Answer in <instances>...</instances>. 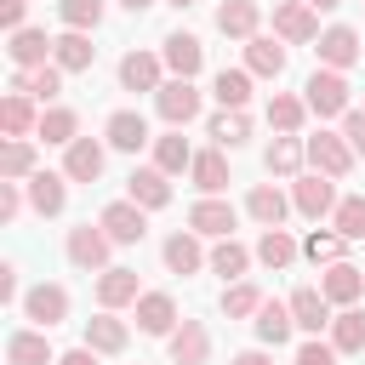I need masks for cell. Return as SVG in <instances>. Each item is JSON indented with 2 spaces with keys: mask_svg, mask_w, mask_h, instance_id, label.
Masks as SVG:
<instances>
[{
  "mask_svg": "<svg viewBox=\"0 0 365 365\" xmlns=\"http://www.w3.org/2000/svg\"><path fill=\"white\" fill-rule=\"evenodd\" d=\"M302 103H308V114H319V120H342V114L354 108V86H348L342 68H314L308 86H302Z\"/></svg>",
  "mask_w": 365,
  "mask_h": 365,
  "instance_id": "1",
  "label": "cell"
},
{
  "mask_svg": "<svg viewBox=\"0 0 365 365\" xmlns=\"http://www.w3.org/2000/svg\"><path fill=\"white\" fill-rule=\"evenodd\" d=\"M63 251H68V262L80 268V274H103L108 268V251H114V240H108V228L97 222H80V228H68V240H63Z\"/></svg>",
  "mask_w": 365,
  "mask_h": 365,
  "instance_id": "2",
  "label": "cell"
},
{
  "mask_svg": "<svg viewBox=\"0 0 365 365\" xmlns=\"http://www.w3.org/2000/svg\"><path fill=\"white\" fill-rule=\"evenodd\" d=\"M302 148H308V165L325 171V177H336V182H342V177L354 171V160H359L342 131H314V137H302Z\"/></svg>",
  "mask_w": 365,
  "mask_h": 365,
  "instance_id": "3",
  "label": "cell"
},
{
  "mask_svg": "<svg viewBox=\"0 0 365 365\" xmlns=\"http://www.w3.org/2000/svg\"><path fill=\"white\" fill-rule=\"evenodd\" d=\"M291 205L302 211V217H331L336 211V177H325V171H308V177H297L291 182Z\"/></svg>",
  "mask_w": 365,
  "mask_h": 365,
  "instance_id": "4",
  "label": "cell"
},
{
  "mask_svg": "<svg viewBox=\"0 0 365 365\" xmlns=\"http://www.w3.org/2000/svg\"><path fill=\"white\" fill-rule=\"evenodd\" d=\"M274 34H279L285 46H308V40H319V17H314V6H308V0H279V6H274Z\"/></svg>",
  "mask_w": 365,
  "mask_h": 365,
  "instance_id": "5",
  "label": "cell"
},
{
  "mask_svg": "<svg viewBox=\"0 0 365 365\" xmlns=\"http://www.w3.org/2000/svg\"><path fill=\"white\" fill-rule=\"evenodd\" d=\"M154 108H160V120L165 125H188V120H200V91H194V80H165L160 91H154Z\"/></svg>",
  "mask_w": 365,
  "mask_h": 365,
  "instance_id": "6",
  "label": "cell"
},
{
  "mask_svg": "<svg viewBox=\"0 0 365 365\" xmlns=\"http://www.w3.org/2000/svg\"><path fill=\"white\" fill-rule=\"evenodd\" d=\"M234 222H240V211H234L228 200H217V194H205V200H194V205H188V228H194V234H205V240H228V234H234Z\"/></svg>",
  "mask_w": 365,
  "mask_h": 365,
  "instance_id": "7",
  "label": "cell"
},
{
  "mask_svg": "<svg viewBox=\"0 0 365 365\" xmlns=\"http://www.w3.org/2000/svg\"><path fill=\"white\" fill-rule=\"evenodd\" d=\"M103 228H108V240L114 245H137L143 234H148V211L137 205V200H114V205H103V217H97Z\"/></svg>",
  "mask_w": 365,
  "mask_h": 365,
  "instance_id": "8",
  "label": "cell"
},
{
  "mask_svg": "<svg viewBox=\"0 0 365 365\" xmlns=\"http://www.w3.org/2000/svg\"><path fill=\"white\" fill-rule=\"evenodd\" d=\"M23 319H34L40 331H51V325H63L68 319V291L63 285H34V291H23Z\"/></svg>",
  "mask_w": 365,
  "mask_h": 365,
  "instance_id": "9",
  "label": "cell"
},
{
  "mask_svg": "<svg viewBox=\"0 0 365 365\" xmlns=\"http://www.w3.org/2000/svg\"><path fill=\"white\" fill-rule=\"evenodd\" d=\"M160 57H165V68L177 74V80H194L200 68H205V46H200V34H165L160 40Z\"/></svg>",
  "mask_w": 365,
  "mask_h": 365,
  "instance_id": "10",
  "label": "cell"
},
{
  "mask_svg": "<svg viewBox=\"0 0 365 365\" xmlns=\"http://www.w3.org/2000/svg\"><path fill=\"white\" fill-rule=\"evenodd\" d=\"M291 319H297V331H308V336H319L336 314H331V297L319 291V285H297L291 291Z\"/></svg>",
  "mask_w": 365,
  "mask_h": 365,
  "instance_id": "11",
  "label": "cell"
},
{
  "mask_svg": "<svg viewBox=\"0 0 365 365\" xmlns=\"http://www.w3.org/2000/svg\"><path fill=\"white\" fill-rule=\"evenodd\" d=\"M165 354H171V365H205V359H211V331H205L200 319H182V325L165 336Z\"/></svg>",
  "mask_w": 365,
  "mask_h": 365,
  "instance_id": "12",
  "label": "cell"
},
{
  "mask_svg": "<svg viewBox=\"0 0 365 365\" xmlns=\"http://www.w3.org/2000/svg\"><path fill=\"white\" fill-rule=\"evenodd\" d=\"M314 51H319V63H325V68H354V63L365 57V46H359V34H354L348 23H331V29L319 34V46H314Z\"/></svg>",
  "mask_w": 365,
  "mask_h": 365,
  "instance_id": "13",
  "label": "cell"
},
{
  "mask_svg": "<svg viewBox=\"0 0 365 365\" xmlns=\"http://www.w3.org/2000/svg\"><path fill=\"white\" fill-rule=\"evenodd\" d=\"M51 63H57L63 74H86V68L97 63V46H91V34H86V29H63V34L51 40Z\"/></svg>",
  "mask_w": 365,
  "mask_h": 365,
  "instance_id": "14",
  "label": "cell"
},
{
  "mask_svg": "<svg viewBox=\"0 0 365 365\" xmlns=\"http://www.w3.org/2000/svg\"><path fill=\"white\" fill-rule=\"evenodd\" d=\"M125 200H137L143 211H165V205H171V182H165V171H160V165H137V171L125 177Z\"/></svg>",
  "mask_w": 365,
  "mask_h": 365,
  "instance_id": "15",
  "label": "cell"
},
{
  "mask_svg": "<svg viewBox=\"0 0 365 365\" xmlns=\"http://www.w3.org/2000/svg\"><path fill=\"white\" fill-rule=\"evenodd\" d=\"M137 331H143V336H171V331H177V302H171V291H143V297H137Z\"/></svg>",
  "mask_w": 365,
  "mask_h": 365,
  "instance_id": "16",
  "label": "cell"
},
{
  "mask_svg": "<svg viewBox=\"0 0 365 365\" xmlns=\"http://www.w3.org/2000/svg\"><path fill=\"white\" fill-rule=\"evenodd\" d=\"M103 137H108V148H120V154H137L143 143H154V137H148V120H143L137 108H114L108 125H103Z\"/></svg>",
  "mask_w": 365,
  "mask_h": 365,
  "instance_id": "17",
  "label": "cell"
},
{
  "mask_svg": "<svg viewBox=\"0 0 365 365\" xmlns=\"http://www.w3.org/2000/svg\"><path fill=\"white\" fill-rule=\"evenodd\" d=\"M63 177L68 182H97L103 177V143L97 137H74L63 148Z\"/></svg>",
  "mask_w": 365,
  "mask_h": 365,
  "instance_id": "18",
  "label": "cell"
},
{
  "mask_svg": "<svg viewBox=\"0 0 365 365\" xmlns=\"http://www.w3.org/2000/svg\"><path fill=\"white\" fill-rule=\"evenodd\" d=\"M68 205V177L63 171H34L29 177V211L34 217H57Z\"/></svg>",
  "mask_w": 365,
  "mask_h": 365,
  "instance_id": "19",
  "label": "cell"
},
{
  "mask_svg": "<svg viewBox=\"0 0 365 365\" xmlns=\"http://www.w3.org/2000/svg\"><path fill=\"white\" fill-rule=\"evenodd\" d=\"M160 257H165V274H200V268L211 262V251H200V234H194V228L171 234V240L160 245Z\"/></svg>",
  "mask_w": 365,
  "mask_h": 365,
  "instance_id": "20",
  "label": "cell"
},
{
  "mask_svg": "<svg viewBox=\"0 0 365 365\" xmlns=\"http://www.w3.org/2000/svg\"><path fill=\"white\" fill-rule=\"evenodd\" d=\"M251 325H257V342H262V348H279V342H291V331H297L291 302H274V297H262V308L251 314Z\"/></svg>",
  "mask_w": 365,
  "mask_h": 365,
  "instance_id": "21",
  "label": "cell"
},
{
  "mask_svg": "<svg viewBox=\"0 0 365 365\" xmlns=\"http://www.w3.org/2000/svg\"><path fill=\"white\" fill-rule=\"evenodd\" d=\"M245 68L262 74V80H279L285 74V40L279 34H251L245 40Z\"/></svg>",
  "mask_w": 365,
  "mask_h": 365,
  "instance_id": "22",
  "label": "cell"
},
{
  "mask_svg": "<svg viewBox=\"0 0 365 365\" xmlns=\"http://www.w3.org/2000/svg\"><path fill=\"white\" fill-rule=\"evenodd\" d=\"M160 68H165V57H154V51H125V57H120V86H125V91H160V86H165Z\"/></svg>",
  "mask_w": 365,
  "mask_h": 365,
  "instance_id": "23",
  "label": "cell"
},
{
  "mask_svg": "<svg viewBox=\"0 0 365 365\" xmlns=\"http://www.w3.org/2000/svg\"><path fill=\"white\" fill-rule=\"evenodd\" d=\"M319 291L331 297V308H354V302H359V291H365V274H359L354 262H325Z\"/></svg>",
  "mask_w": 365,
  "mask_h": 365,
  "instance_id": "24",
  "label": "cell"
},
{
  "mask_svg": "<svg viewBox=\"0 0 365 365\" xmlns=\"http://www.w3.org/2000/svg\"><path fill=\"white\" fill-rule=\"evenodd\" d=\"M143 285H137V268H103L97 274V308H125L137 302Z\"/></svg>",
  "mask_w": 365,
  "mask_h": 365,
  "instance_id": "25",
  "label": "cell"
},
{
  "mask_svg": "<svg viewBox=\"0 0 365 365\" xmlns=\"http://www.w3.org/2000/svg\"><path fill=\"white\" fill-rule=\"evenodd\" d=\"M257 23H262V6L257 0H222L217 6V34H228V40H251Z\"/></svg>",
  "mask_w": 365,
  "mask_h": 365,
  "instance_id": "26",
  "label": "cell"
},
{
  "mask_svg": "<svg viewBox=\"0 0 365 365\" xmlns=\"http://www.w3.org/2000/svg\"><path fill=\"white\" fill-rule=\"evenodd\" d=\"M6 365H57V354H51L46 331L34 325V331H11L6 336Z\"/></svg>",
  "mask_w": 365,
  "mask_h": 365,
  "instance_id": "27",
  "label": "cell"
},
{
  "mask_svg": "<svg viewBox=\"0 0 365 365\" xmlns=\"http://www.w3.org/2000/svg\"><path fill=\"white\" fill-rule=\"evenodd\" d=\"M11 91H29L34 103H57V91H63V68H57V63L17 68V74H11Z\"/></svg>",
  "mask_w": 365,
  "mask_h": 365,
  "instance_id": "28",
  "label": "cell"
},
{
  "mask_svg": "<svg viewBox=\"0 0 365 365\" xmlns=\"http://www.w3.org/2000/svg\"><path fill=\"white\" fill-rule=\"evenodd\" d=\"M0 131H6V137H34V131H40V114H34V97H29V91H11V97L0 103Z\"/></svg>",
  "mask_w": 365,
  "mask_h": 365,
  "instance_id": "29",
  "label": "cell"
},
{
  "mask_svg": "<svg viewBox=\"0 0 365 365\" xmlns=\"http://www.w3.org/2000/svg\"><path fill=\"white\" fill-rule=\"evenodd\" d=\"M245 211H251L262 228H279V222H285V211H291V194H279L274 182H257V188L245 194Z\"/></svg>",
  "mask_w": 365,
  "mask_h": 365,
  "instance_id": "30",
  "label": "cell"
},
{
  "mask_svg": "<svg viewBox=\"0 0 365 365\" xmlns=\"http://www.w3.org/2000/svg\"><path fill=\"white\" fill-rule=\"evenodd\" d=\"M6 57H11L17 68H40V63L51 57V40H46V29H11V46H6Z\"/></svg>",
  "mask_w": 365,
  "mask_h": 365,
  "instance_id": "31",
  "label": "cell"
},
{
  "mask_svg": "<svg viewBox=\"0 0 365 365\" xmlns=\"http://www.w3.org/2000/svg\"><path fill=\"white\" fill-rule=\"evenodd\" d=\"M205 137H211L217 148H240V143L251 137V114H245V108H222V114L205 120Z\"/></svg>",
  "mask_w": 365,
  "mask_h": 365,
  "instance_id": "32",
  "label": "cell"
},
{
  "mask_svg": "<svg viewBox=\"0 0 365 365\" xmlns=\"http://www.w3.org/2000/svg\"><path fill=\"white\" fill-rule=\"evenodd\" d=\"M308 160V148L291 137V131H279L268 148H262V165H268V177H297V165Z\"/></svg>",
  "mask_w": 365,
  "mask_h": 365,
  "instance_id": "33",
  "label": "cell"
},
{
  "mask_svg": "<svg viewBox=\"0 0 365 365\" xmlns=\"http://www.w3.org/2000/svg\"><path fill=\"white\" fill-rule=\"evenodd\" d=\"M188 177H194L200 194H222V188H228V160H222V148H200L194 165H188Z\"/></svg>",
  "mask_w": 365,
  "mask_h": 365,
  "instance_id": "34",
  "label": "cell"
},
{
  "mask_svg": "<svg viewBox=\"0 0 365 365\" xmlns=\"http://www.w3.org/2000/svg\"><path fill=\"white\" fill-rule=\"evenodd\" d=\"M125 319H114V308H103L97 319H86V342L97 348V354H125Z\"/></svg>",
  "mask_w": 365,
  "mask_h": 365,
  "instance_id": "35",
  "label": "cell"
},
{
  "mask_svg": "<svg viewBox=\"0 0 365 365\" xmlns=\"http://www.w3.org/2000/svg\"><path fill=\"white\" fill-rule=\"evenodd\" d=\"M154 165L171 177V171H188L194 165V148H188V137H182V125H171L165 137H154Z\"/></svg>",
  "mask_w": 365,
  "mask_h": 365,
  "instance_id": "36",
  "label": "cell"
},
{
  "mask_svg": "<svg viewBox=\"0 0 365 365\" xmlns=\"http://www.w3.org/2000/svg\"><path fill=\"white\" fill-rule=\"evenodd\" d=\"M251 257H257V251H245V245L228 234V240H217V245H211V262H205V268H211V274H222V279L234 285V279L251 268Z\"/></svg>",
  "mask_w": 365,
  "mask_h": 365,
  "instance_id": "37",
  "label": "cell"
},
{
  "mask_svg": "<svg viewBox=\"0 0 365 365\" xmlns=\"http://www.w3.org/2000/svg\"><path fill=\"white\" fill-rule=\"evenodd\" d=\"M211 97H217L222 108H245V103H251V68H217Z\"/></svg>",
  "mask_w": 365,
  "mask_h": 365,
  "instance_id": "38",
  "label": "cell"
},
{
  "mask_svg": "<svg viewBox=\"0 0 365 365\" xmlns=\"http://www.w3.org/2000/svg\"><path fill=\"white\" fill-rule=\"evenodd\" d=\"M34 137H40V143H63V148H68V143L80 137V114H74V108H63V103H51V108L40 114V131H34Z\"/></svg>",
  "mask_w": 365,
  "mask_h": 365,
  "instance_id": "39",
  "label": "cell"
},
{
  "mask_svg": "<svg viewBox=\"0 0 365 365\" xmlns=\"http://www.w3.org/2000/svg\"><path fill=\"white\" fill-rule=\"evenodd\" d=\"M297 251H302V245H297L285 228H262V240H257V262H262V268H291Z\"/></svg>",
  "mask_w": 365,
  "mask_h": 365,
  "instance_id": "40",
  "label": "cell"
},
{
  "mask_svg": "<svg viewBox=\"0 0 365 365\" xmlns=\"http://www.w3.org/2000/svg\"><path fill=\"white\" fill-rule=\"evenodd\" d=\"M331 342H336V354H365V314L359 308H336Z\"/></svg>",
  "mask_w": 365,
  "mask_h": 365,
  "instance_id": "41",
  "label": "cell"
},
{
  "mask_svg": "<svg viewBox=\"0 0 365 365\" xmlns=\"http://www.w3.org/2000/svg\"><path fill=\"white\" fill-rule=\"evenodd\" d=\"M302 120H308V103H302V97H291V91H274V97H268V125H274V131H291V137H297Z\"/></svg>",
  "mask_w": 365,
  "mask_h": 365,
  "instance_id": "42",
  "label": "cell"
},
{
  "mask_svg": "<svg viewBox=\"0 0 365 365\" xmlns=\"http://www.w3.org/2000/svg\"><path fill=\"white\" fill-rule=\"evenodd\" d=\"M40 165H34V143L29 137H11L6 148H0V177H11V182H29Z\"/></svg>",
  "mask_w": 365,
  "mask_h": 365,
  "instance_id": "43",
  "label": "cell"
},
{
  "mask_svg": "<svg viewBox=\"0 0 365 365\" xmlns=\"http://www.w3.org/2000/svg\"><path fill=\"white\" fill-rule=\"evenodd\" d=\"M331 222H336L342 240H365V194H342L336 211H331Z\"/></svg>",
  "mask_w": 365,
  "mask_h": 365,
  "instance_id": "44",
  "label": "cell"
},
{
  "mask_svg": "<svg viewBox=\"0 0 365 365\" xmlns=\"http://www.w3.org/2000/svg\"><path fill=\"white\" fill-rule=\"evenodd\" d=\"M57 17H63V29H97L103 23V0H57Z\"/></svg>",
  "mask_w": 365,
  "mask_h": 365,
  "instance_id": "45",
  "label": "cell"
},
{
  "mask_svg": "<svg viewBox=\"0 0 365 365\" xmlns=\"http://www.w3.org/2000/svg\"><path fill=\"white\" fill-rule=\"evenodd\" d=\"M257 308H262V291H257V285L234 279V285L222 291V314H228V319H245V314H257Z\"/></svg>",
  "mask_w": 365,
  "mask_h": 365,
  "instance_id": "46",
  "label": "cell"
},
{
  "mask_svg": "<svg viewBox=\"0 0 365 365\" xmlns=\"http://www.w3.org/2000/svg\"><path fill=\"white\" fill-rule=\"evenodd\" d=\"M342 245H348L342 234H308L302 240V257L308 262H342Z\"/></svg>",
  "mask_w": 365,
  "mask_h": 365,
  "instance_id": "47",
  "label": "cell"
},
{
  "mask_svg": "<svg viewBox=\"0 0 365 365\" xmlns=\"http://www.w3.org/2000/svg\"><path fill=\"white\" fill-rule=\"evenodd\" d=\"M297 365H336V342H319V336H308V342L297 348Z\"/></svg>",
  "mask_w": 365,
  "mask_h": 365,
  "instance_id": "48",
  "label": "cell"
},
{
  "mask_svg": "<svg viewBox=\"0 0 365 365\" xmlns=\"http://www.w3.org/2000/svg\"><path fill=\"white\" fill-rule=\"evenodd\" d=\"M342 137H348V148L365 160V108H348V114H342Z\"/></svg>",
  "mask_w": 365,
  "mask_h": 365,
  "instance_id": "49",
  "label": "cell"
},
{
  "mask_svg": "<svg viewBox=\"0 0 365 365\" xmlns=\"http://www.w3.org/2000/svg\"><path fill=\"white\" fill-rule=\"evenodd\" d=\"M0 29H29V0H0Z\"/></svg>",
  "mask_w": 365,
  "mask_h": 365,
  "instance_id": "50",
  "label": "cell"
},
{
  "mask_svg": "<svg viewBox=\"0 0 365 365\" xmlns=\"http://www.w3.org/2000/svg\"><path fill=\"white\" fill-rule=\"evenodd\" d=\"M23 211V194H17V182L11 177H0V222H11Z\"/></svg>",
  "mask_w": 365,
  "mask_h": 365,
  "instance_id": "51",
  "label": "cell"
},
{
  "mask_svg": "<svg viewBox=\"0 0 365 365\" xmlns=\"http://www.w3.org/2000/svg\"><path fill=\"white\" fill-rule=\"evenodd\" d=\"M57 365H97V348H91V342H80V348L57 354Z\"/></svg>",
  "mask_w": 365,
  "mask_h": 365,
  "instance_id": "52",
  "label": "cell"
},
{
  "mask_svg": "<svg viewBox=\"0 0 365 365\" xmlns=\"http://www.w3.org/2000/svg\"><path fill=\"white\" fill-rule=\"evenodd\" d=\"M0 302H17V268L11 262L0 268Z\"/></svg>",
  "mask_w": 365,
  "mask_h": 365,
  "instance_id": "53",
  "label": "cell"
},
{
  "mask_svg": "<svg viewBox=\"0 0 365 365\" xmlns=\"http://www.w3.org/2000/svg\"><path fill=\"white\" fill-rule=\"evenodd\" d=\"M228 365H268V354H262V348H245V354H234Z\"/></svg>",
  "mask_w": 365,
  "mask_h": 365,
  "instance_id": "54",
  "label": "cell"
},
{
  "mask_svg": "<svg viewBox=\"0 0 365 365\" xmlns=\"http://www.w3.org/2000/svg\"><path fill=\"white\" fill-rule=\"evenodd\" d=\"M120 6H125V11H131V17H143V11H148V6H154V0H120Z\"/></svg>",
  "mask_w": 365,
  "mask_h": 365,
  "instance_id": "55",
  "label": "cell"
},
{
  "mask_svg": "<svg viewBox=\"0 0 365 365\" xmlns=\"http://www.w3.org/2000/svg\"><path fill=\"white\" fill-rule=\"evenodd\" d=\"M308 6H314V11H336L342 0H308Z\"/></svg>",
  "mask_w": 365,
  "mask_h": 365,
  "instance_id": "56",
  "label": "cell"
},
{
  "mask_svg": "<svg viewBox=\"0 0 365 365\" xmlns=\"http://www.w3.org/2000/svg\"><path fill=\"white\" fill-rule=\"evenodd\" d=\"M165 6H177V11H188V6H194V0H165Z\"/></svg>",
  "mask_w": 365,
  "mask_h": 365,
  "instance_id": "57",
  "label": "cell"
}]
</instances>
